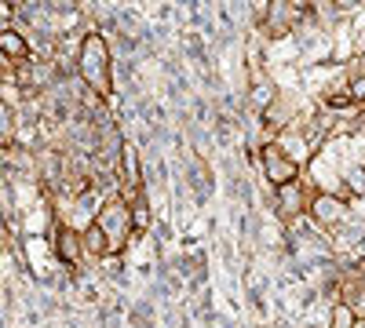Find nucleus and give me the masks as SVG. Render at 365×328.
<instances>
[{
	"instance_id": "nucleus-1",
	"label": "nucleus",
	"mask_w": 365,
	"mask_h": 328,
	"mask_svg": "<svg viewBox=\"0 0 365 328\" xmlns=\"http://www.w3.org/2000/svg\"><path fill=\"white\" fill-rule=\"evenodd\" d=\"M77 80L99 99L113 95V55H110V44L99 33H91V29L84 33L81 51H77Z\"/></svg>"
},
{
	"instance_id": "nucleus-2",
	"label": "nucleus",
	"mask_w": 365,
	"mask_h": 328,
	"mask_svg": "<svg viewBox=\"0 0 365 328\" xmlns=\"http://www.w3.org/2000/svg\"><path fill=\"white\" fill-rule=\"evenodd\" d=\"M96 226L103 230V237L110 241V252H113V255H125V252L132 248V237H135V230H132V212H128V201L120 197V194L103 201L99 216H96Z\"/></svg>"
},
{
	"instance_id": "nucleus-3",
	"label": "nucleus",
	"mask_w": 365,
	"mask_h": 328,
	"mask_svg": "<svg viewBox=\"0 0 365 328\" xmlns=\"http://www.w3.org/2000/svg\"><path fill=\"white\" fill-rule=\"evenodd\" d=\"M179 179H182V186H187L194 208H205L212 197H216V168H212L208 161H201L197 154H187V157H179Z\"/></svg>"
},
{
	"instance_id": "nucleus-4",
	"label": "nucleus",
	"mask_w": 365,
	"mask_h": 328,
	"mask_svg": "<svg viewBox=\"0 0 365 328\" xmlns=\"http://www.w3.org/2000/svg\"><path fill=\"white\" fill-rule=\"evenodd\" d=\"M259 171H263V183L267 186H285V183H296L303 175L299 164H292L274 142H263L259 146Z\"/></svg>"
},
{
	"instance_id": "nucleus-5",
	"label": "nucleus",
	"mask_w": 365,
	"mask_h": 328,
	"mask_svg": "<svg viewBox=\"0 0 365 328\" xmlns=\"http://www.w3.org/2000/svg\"><path fill=\"white\" fill-rule=\"evenodd\" d=\"M347 212H351V204H344L336 194H314L311 204H307V219H311L318 230H325V233L336 226Z\"/></svg>"
},
{
	"instance_id": "nucleus-6",
	"label": "nucleus",
	"mask_w": 365,
	"mask_h": 328,
	"mask_svg": "<svg viewBox=\"0 0 365 328\" xmlns=\"http://www.w3.org/2000/svg\"><path fill=\"white\" fill-rule=\"evenodd\" d=\"M29 55H34L29 37L22 33V29H15L11 22H0V58H4L8 66H19V63H26Z\"/></svg>"
},
{
	"instance_id": "nucleus-7",
	"label": "nucleus",
	"mask_w": 365,
	"mask_h": 328,
	"mask_svg": "<svg viewBox=\"0 0 365 328\" xmlns=\"http://www.w3.org/2000/svg\"><path fill=\"white\" fill-rule=\"evenodd\" d=\"M81 255L91 259V263H103L106 255H113V252H110V241L103 237V230H99L96 223L81 230Z\"/></svg>"
},
{
	"instance_id": "nucleus-8",
	"label": "nucleus",
	"mask_w": 365,
	"mask_h": 328,
	"mask_svg": "<svg viewBox=\"0 0 365 328\" xmlns=\"http://www.w3.org/2000/svg\"><path fill=\"white\" fill-rule=\"evenodd\" d=\"M99 274H103L106 285H113V288H128V285H132V270H128L125 255H106V259L99 263Z\"/></svg>"
},
{
	"instance_id": "nucleus-9",
	"label": "nucleus",
	"mask_w": 365,
	"mask_h": 328,
	"mask_svg": "<svg viewBox=\"0 0 365 328\" xmlns=\"http://www.w3.org/2000/svg\"><path fill=\"white\" fill-rule=\"evenodd\" d=\"M354 321H358L354 307H347V303H332V310H329V328H354Z\"/></svg>"
},
{
	"instance_id": "nucleus-10",
	"label": "nucleus",
	"mask_w": 365,
	"mask_h": 328,
	"mask_svg": "<svg viewBox=\"0 0 365 328\" xmlns=\"http://www.w3.org/2000/svg\"><path fill=\"white\" fill-rule=\"evenodd\" d=\"M351 259H354V263H365V237H361V241H358V248L351 252Z\"/></svg>"
},
{
	"instance_id": "nucleus-11",
	"label": "nucleus",
	"mask_w": 365,
	"mask_h": 328,
	"mask_svg": "<svg viewBox=\"0 0 365 328\" xmlns=\"http://www.w3.org/2000/svg\"><path fill=\"white\" fill-rule=\"evenodd\" d=\"M354 328H365V317H358V321H354Z\"/></svg>"
}]
</instances>
